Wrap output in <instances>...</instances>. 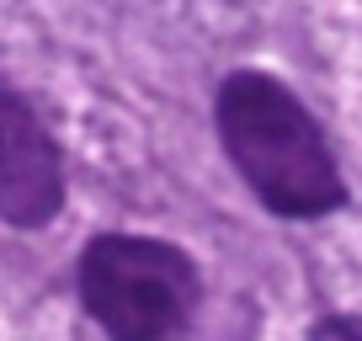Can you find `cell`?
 Returning <instances> with one entry per match:
<instances>
[{
  "label": "cell",
  "mask_w": 362,
  "mask_h": 341,
  "mask_svg": "<svg viewBox=\"0 0 362 341\" xmlns=\"http://www.w3.org/2000/svg\"><path fill=\"white\" fill-rule=\"evenodd\" d=\"M218 139L245 187L283 219H320L341 208V170L309 107L272 75H229L218 86Z\"/></svg>",
  "instance_id": "obj_1"
},
{
  "label": "cell",
  "mask_w": 362,
  "mask_h": 341,
  "mask_svg": "<svg viewBox=\"0 0 362 341\" xmlns=\"http://www.w3.org/2000/svg\"><path fill=\"white\" fill-rule=\"evenodd\" d=\"M80 304L112 341H170L197 299V272L149 235H96L80 250Z\"/></svg>",
  "instance_id": "obj_2"
},
{
  "label": "cell",
  "mask_w": 362,
  "mask_h": 341,
  "mask_svg": "<svg viewBox=\"0 0 362 341\" xmlns=\"http://www.w3.org/2000/svg\"><path fill=\"white\" fill-rule=\"evenodd\" d=\"M64 208V155L16 86L0 80V224L43 229Z\"/></svg>",
  "instance_id": "obj_3"
},
{
  "label": "cell",
  "mask_w": 362,
  "mask_h": 341,
  "mask_svg": "<svg viewBox=\"0 0 362 341\" xmlns=\"http://www.w3.org/2000/svg\"><path fill=\"white\" fill-rule=\"evenodd\" d=\"M309 341H362V315H336V320H320Z\"/></svg>",
  "instance_id": "obj_4"
}]
</instances>
